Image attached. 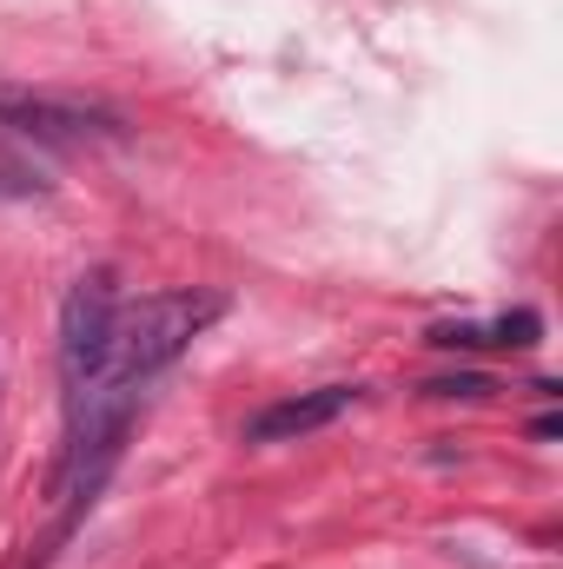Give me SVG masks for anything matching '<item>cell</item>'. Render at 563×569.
<instances>
[{
	"instance_id": "6",
	"label": "cell",
	"mask_w": 563,
	"mask_h": 569,
	"mask_svg": "<svg viewBox=\"0 0 563 569\" xmlns=\"http://www.w3.org/2000/svg\"><path fill=\"white\" fill-rule=\"evenodd\" d=\"M47 192H53V179L33 159H20V152L0 146V206H27V199H47Z\"/></svg>"
},
{
	"instance_id": "2",
	"label": "cell",
	"mask_w": 563,
	"mask_h": 569,
	"mask_svg": "<svg viewBox=\"0 0 563 569\" xmlns=\"http://www.w3.org/2000/svg\"><path fill=\"white\" fill-rule=\"evenodd\" d=\"M0 127L33 146H113L127 140V120L113 107H87V100H60V93H20L0 87Z\"/></svg>"
},
{
	"instance_id": "5",
	"label": "cell",
	"mask_w": 563,
	"mask_h": 569,
	"mask_svg": "<svg viewBox=\"0 0 563 569\" xmlns=\"http://www.w3.org/2000/svg\"><path fill=\"white\" fill-rule=\"evenodd\" d=\"M537 338H544V318H537V311H504V318H491V325H431V331H424V345H437V351H477V345L531 351Z\"/></svg>"
},
{
	"instance_id": "7",
	"label": "cell",
	"mask_w": 563,
	"mask_h": 569,
	"mask_svg": "<svg viewBox=\"0 0 563 569\" xmlns=\"http://www.w3.org/2000/svg\"><path fill=\"white\" fill-rule=\"evenodd\" d=\"M491 391H497V378H484V371H451V378L424 385V398H491Z\"/></svg>"
},
{
	"instance_id": "3",
	"label": "cell",
	"mask_w": 563,
	"mask_h": 569,
	"mask_svg": "<svg viewBox=\"0 0 563 569\" xmlns=\"http://www.w3.org/2000/svg\"><path fill=\"white\" fill-rule=\"evenodd\" d=\"M113 318H120V284L107 266L80 272L67 305H60V378H67V398L100 371L107 358V338H113Z\"/></svg>"
},
{
	"instance_id": "4",
	"label": "cell",
	"mask_w": 563,
	"mask_h": 569,
	"mask_svg": "<svg viewBox=\"0 0 563 569\" xmlns=\"http://www.w3.org/2000/svg\"><path fill=\"white\" fill-rule=\"evenodd\" d=\"M352 405H358V385H318V391L279 398V405H266V411L246 425V443H298V437H312V430L338 425Z\"/></svg>"
},
{
	"instance_id": "1",
	"label": "cell",
	"mask_w": 563,
	"mask_h": 569,
	"mask_svg": "<svg viewBox=\"0 0 563 569\" xmlns=\"http://www.w3.org/2000/svg\"><path fill=\"white\" fill-rule=\"evenodd\" d=\"M226 311V298L219 291H152L140 305H120V318H113V338H107V358H100V371L67 398V411H100V405H134V391H140L146 378H159L213 318Z\"/></svg>"
}]
</instances>
